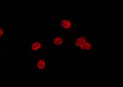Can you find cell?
Segmentation results:
<instances>
[{"instance_id":"obj_4","label":"cell","mask_w":123,"mask_h":87,"mask_svg":"<svg viewBox=\"0 0 123 87\" xmlns=\"http://www.w3.org/2000/svg\"><path fill=\"white\" fill-rule=\"evenodd\" d=\"M50 41L52 48L55 49H65L66 47V37L60 34H55L52 35Z\"/></svg>"},{"instance_id":"obj_2","label":"cell","mask_w":123,"mask_h":87,"mask_svg":"<svg viewBox=\"0 0 123 87\" xmlns=\"http://www.w3.org/2000/svg\"><path fill=\"white\" fill-rule=\"evenodd\" d=\"M33 69L36 71L43 73L49 69V61L44 57H34L33 59Z\"/></svg>"},{"instance_id":"obj_7","label":"cell","mask_w":123,"mask_h":87,"mask_svg":"<svg viewBox=\"0 0 123 87\" xmlns=\"http://www.w3.org/2000/svg\"><path fill=\"white\" fill-rule=\"evenodd\" d=\"M0 37L2 38H4L6 33L8 32V29L6 28H4L1 25H0Z\"/></svg>"},{"instance_id":"obj_3","label":"cell","mask_w":123,"mask_h":87,"mask_svg":"<svg viewBox=\"0 0 123 87\" xmlns=\"http://www.w3.org/2000/svg\"><path fill=\"white\" fill-rule=\"evenodd\" d=\"M73 35L70 46L72 49L76 48L78 50L90 39V36L86 34H77Z\"/></svg>"},{"instance_id":"obj_6","label":"cell","mask_w":123,"mask_h":87,"mask_svg":"<svg viewBox=\"0 0 123 87\" xmlns=\"http://www.w3.org/2000/svg\"><path fill=\"white\" fill-rule=\"evenodd\" d=\"M94 41L90 38L86 43L82 46L78 50V52L81 54H86L93 51Z\"/></svg>"},{"instance_id":"obj_1","label":"cell","mask_w":123,"mask_h":87,"mask_svg":"<svg viewBox=\"0 0 123 87\" xmlns=\"http://www.w3.org/2000/svg\"><path fill=\"white\" fill-rule=\"evenodd\" d=\"M44 38H33L27 43V50L30 54H39L44 51Z\"/></svg>"},{"instance_id":"obj_5","label":"cell","mask_w":123,"mask_h":87,"mask_svg":"<svg viewBox=\"0 0 123 87\" xmlns=\"http://www.w3.org/2000/svg\"><path fill=\"white\" fill-rule=\"evenodd\" d=\"M60 27L62 32H72L73 23L70 16L62 17L60 20Z\"/></svg>"}]
</instances>
